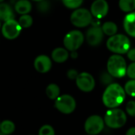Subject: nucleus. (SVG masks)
I'll use <instances>...</instances> for the list:
<instances>
[{
	"instance_id": "obj_38",
	"label": "nucleus",
	"mask_w": 135,
	"mask_h": 135,
	"mask_svg": "<svg viewBox=\"0 0 135 135\" xmlns=\"http://www.w3.org/2000/svg\"><path fill=\"white\" fill-rule=\"evenodd\" d=\"M0 124H1V123H0Z\"/></svg>"
},
{
	"instance_id": "obj_2",
	"label": "nucleus",
	"mask_w": 135,
	"mask_h": 135,
	"mask_svg": "<svg viewBox=\"0 0 135 135\" xmlns=\"http://www.w3.org/2000/svg\"><path fill=\"white\" fill-rule=\"evenodd\" d=\"M108 49L117 55L127 54L131 49V41L123 34H115L108 38L106 43Z\"/></svg>"
},
{
	"instance_id": "obj_27",
	"label": "nucleus",
	"mask_w": 135,
	"mask_h": 135,
	"mask_svg": "<svg viewBox=\"0 0 135 135\" xmlns=\"http://www.w3.org/2000/svg\"><path fill=\"white\" fill-rule=\"evenodd\" d=\"M126 111L127 113L131 115V117H135V101L131 100L127 104L126 106Z\"/></svg>"
},
{
	"instance_id": "obj_31",
	"label": "nucleus",
	"mask_w": 135,
	"mask_h": 135,
	"mask_svg": "<svg viewBox=\"0 0 135 135\" xmlns=\"http://www.w3.org/2000/svg\"><path fill=\"white\" fill-rule=\"evenodd\" d=\"M127 57L128 59L132 61V62H135V48H132L130 49L129 51L127 53Z\"/></svg>"
},
{
	"instance_id": "obj_13",
	"label": "nucleus",
	"mask_w": 135,
	"mask_h": 135,
	"mask_svg": "<svg viewBox=\"0 0 135 135\" xmlns=\"http://www.w3.org/2000/svg\"><path fill=\"white\" fill-rule=\"evenodd\" d=\"M52 66L51 59L45 55H38L34 60V67L36 71L41 74L48 72Z\"/></svg>"
},
{
	"instance_id": "obj_6",
	"label": "nucleus",
	"mask_w": 135,
	"mask_h": 135,
	"mask_svg": "<svg viewBox=\"0 0 135 135\" xmlns=\"http://www.w3.org/2000/svg\"><path fill=\"white\" fill-rule=\"evenodd\" d=\"M84 34L79 30H72L66 34L63 39V44L66 50L77 51L83 44Z\"/></svg>"
},
{
	"instance_id": "obj_22",
	"label": "nucleus",
	"mask_w": 135,
	"mask_h": 135,
	"mask_svg": "<svg viewBox=\"0 0 135 135\" xmlns=\"http://www.w3.org/2000/svg\"><path fill=\"white\" fill-rule=\"evenodd\" d=\"M18 22L22 28H27L32 26L33 23V19L31 15L28 14H23L18 19Z\"/></svg>"
},
{
	"instance_id": "obj_1",
	"label": "nucleus",
	"mask_w": 135,
	"mask_h": 135,
	"mask_svg": "<svg viewBox=\"0 0 135 135\" xmlns=\"http://www.w3.org/2000/svg\"><path fill=\"white\" fill-rule=\"evenodd\" d=\"M125 98L124 89L118 83H112L105 89L102 96V101L107 108L111 109L120 106L124 102Z\"/></svg>"
},
{
	"instance_id": "obj_16",
	"label": "nucleus",
	"mask_w": 135,
	"mask_h": 135,
	"mask_svg": "<svg viewBox=\"0 0 135 135\" xmlns=\"http://www.w3.org/2000/svg\"><path fill=\"white\" fill-rule=\"evenodd\" d=\"M13 18H14V13L11 6L6 2H0V21L5 22Z\"/></svg>"
},
{
	"instance_id": "obj_25",
	"label": "nucleus",
	"mask_w": 135,
	"mask_h": 135,
	"mask_svg": "<svg viewBox=\"0 0 135 135\" xmlns=\"http://www.w3.org/2000/svg\"><path fill=\"white\" fill-rule=\"evenodd\" d=\"M38 135H55V130L50 125H44L40 129Z\"/></svg>"
},
{
	"instance_id": "obj_26",
	"label": "nucleus",
	"mask_w": 135,
	"mask_h": 135,
	"mask_svg": "<svg viewBox=\"0 0 135 135\" xmlns=\"http://www.w3.org/2000/svg\"><path fill=\"white\" fill-rule=\"evenodd\" d=\"M100 81L104 85H110L113 81V77L108 72H104L100 76Z\"/></svg>"
},
{
	"instance_id": "obj_28",
	"label": "nucleus",
	"mask_w": 135,
	"mask_h": 135,
	"mask_svg": "<svg viewBox=\"0 0 135 135\" xmlns=\"http://www.w3.org/2000/svg\"><path fill=\"white\" fill-rule=\"evenodd\" d=\"M38 9L42 12V13H46L48 11L49 8H50V4L47 1H45V0H43L41 2H39V4H38V6H37Z\"/></svg>"
},
{
	"instance_id": "obj_7",
	"label": "nucleus",
	"mask_w": 135,
	"mask_h": 135,
	"mask_svg": "<svg viewBox=\"0 0 135 135\" xmlns=\"http://www.w3.org/2000/svg\"><path fill=\"white\" fill-rule=\"evenodd\" d=\"M55 107L59 112L63 114H70L76 108V101L70 95H62L55 100Z\"/></svg>"
},
{
	"instance_id": "obj_33",
	"label": "nucleus",
	"mask_w": 135,
	"mask_h": 135,
	"mask_svg": "<svg viewBox=\"0 0 135 135\" xmlns=\"http://www.w3.org/2000/svg\"><path fill=\"white\" fill-rule=\"evenodd\" d=\"M70 56H71V58H73V59H76V58L78 56V54L77 51H71Z\"/></svg>"
},
{
	"instance_id": "obj_4",
	"label": "nucleus",
	"mask_w": 135,
	"mask_h": 135,
	"mask_svg": "<svg viewBox=\"0 0 135 135\" xmlns=\"http://www.w3.org/2000/svg\"><path fill=\"white\" fill-rule=\"evenodd\" d=\"M104 123L112 129H119L123 127L127 123L126 113L119 108H111L104 115Z\"/></svg>"
},
{
	"instance_id": "obj_14",
	"label": "nucleus",
	"mask_w": 135,
	"mask_h": 135,
	"mask_svg": "<svg viewBox=\"0 0 135 135\" xmlns=\"http://www.w3.org/2000/svg\"><path fill=\"white\" fill-rule=\"evenodd\" d=\"M125 32L131 36L135 37V11L127 13L123 20Z\"/></svg>"
},
{
	"instance_id": "obj_5",
	"label": "nucleus",
	"mask_w": 135,
	"mask_h": 135,
	"mask_svg": "<svg viewBox=\"0 0 135 135\" xmlns=\"http://www.w3.org/2000/svg\"><path fill=\"white\" fill-rule=\"evenodd\" d=\"M93 15L90 11L84 8L76 9L70 15L71 23L78 28H84L91 24Z\"/></svg>"
},
{
	"instance_id": "obj_3",
	"label": "nucleus",
	"mask_w": 135,
	"mask_h": 135,
	"mask_svg": "<svg viewBox=\"0 0 135 135\" xmlns=\"http://www.w3.org/2000/svg\"><path fill=\"white\" fill-rule=\"evenodd\" d=\"M127 62L125 59L120 55L115 54L108 60L107 70L108 72L113 77L121 78L127 74Z\"/></svg>"
},
{
	"instance_id": "obj_9",
	"label": "nucleus",
	"mask_w": 135,
	"mask_h": 135,
	"mask_svg": "<svg viewBox=\"0 0 135 135\" xmlns=\"http://www.w3.org/2000/svg\"><path fill=\"white\" fill-rule=\"evenodd\" d=\"M104 120L102 117L97 115H93L85 120V131L88 134L97 135L104 130Z\"/></svg>"
},
{
	"instance_id": "obj_18",
	"label": "nucleus",
	"mask_w": 135,
	"mask_h": 135,
	"mask_svg": "<svg viewBox=\"0 0 135 135\" xmlns=\"http://www.w3.org/2000/svg\"><path fill=\"white\" fill-rule=\"evenodd\" d=\"M101 28H102L104 33L107 36H109L115 35L117 33V31H118V27H117L116 24L112 22V21L104 22L102 25Z\"/></svg>"
},
{
	"instance_id": "obj_32",
	"label": "nucleus",
	"mask_w": 135,
	"mask_h": 135,
	"mask_svg": "<svg viewBox=\"0 0 135 135\" xmlns=\"http://www.w3.org/2000/svg\"><path fill=\"white\" fill-rule=\"evenodd\" d=\"M126 135H135V127H131V128H130V129L127 131Z\"/></svg>"
},
{
	"instance_id": "obj_17",
	"label": "nucleus",
	"mask_w": 135,
	"mask_h": 135,
	"mask_svg": "<svg viewBox=\"0 0 135 135\" xmlns=\"http://www.w3.org/2000/svg\"><path fill=\"white\" fill-rule=\"evenodd\" d=\"M15 11L21 14H28L32 10V3L28 0H17L14 6Z\"/></svg>"
},
{
	"instance_id": "obj_11",
	"label": "nucleus",
	"mask_w": 135,
	"mask_h": 135,
	"mask_svg": "<svg viewBox=\"0 0 135 135\" xmlns=\"http://www.w3.org/2000/svg\"><path fill=\"white\" fill-rule=\"evenodd\" d=\"M104 34V33L100 26L94 25L88 29L85 35V39L90 46L96 47L100 45L103 41Z\"/></svg>"
},
{
	"instance_id": "obj_10",
	"label": "nucleus",
	"mask_w": 135,
	"mask_h": 135,
	"mask_svg": "<svg viewBox=\"0 0 135 135\" xmlns=\"http://www.w3.org/2000/svg\"><path fill=\"white\" fill-rule=\"evenodd\" d=\"M76 85L78 88L85 93H89L95 88V79L90 74L87 72H82L78 74L76 80Z\"/></svg>"
},
{
	"instance_id": "obj_34",
	"label": "nucleus",
	"mask_w": 135,
	"mask_h": 135,
	"mask_svg": "<svg viewBox=\"0 0 135 135\" xmlns=\"http://www.w3.org/2000/svg\"><path fill=\"white\" fill-rule=\"evenodd\" d=\"M32 1H35V2H41V1H43V0H32Z\"/></svg>"
},
{
	"instance_id": "obj_12",
	"label": "nucleus",
	"mask_w": 135,
	"mask_h": 135,
	"mask_svg": "<svg viewBox=\"0 0 135 135\" xmlns=\"http://www.w3.org/2000/svg\"><path fill=\"white\" fill-rule=\"evenodd\" d=\"M108 3L106 0H94L91 5V13L97 19L104 17L108 13Z\"/></svg>"
},
{
	"instance_id": "obj_30",
	"label": "nucleus",
	"mask_w": 135,
	"mask_h": 135,
	"mask_svg": "<svg viewBox=\"0 0 135 135\" xmlns=\"http://www.w3.org/2000/svg\"><path fill=\"white\" fill-rule=\"evenodd\" d=\"M67 77H68V78L69 79H70V80H76V78H77V77L78 76V70H74V69H70V70H69L68 71H67Z\"/></svg>"
},
{
	"instance_id": "obj_36",
	"label": "nucleus",
	"mask_w": 135,
	"mask_h": 135,
	"mask_svg": "<svg viewBox=\"0 0 135 135\" xmlns=\"http://www.w3.org/2000/svg\"><path fill=\"white\" fill-rule=\"evenodd\" d=\"M4 2V0H0V2Z\"/></svg>"
},
{
	"instance_id": "obj_29",
	"label": "nucleus",
	"mask_w": 135,
	"mask_h": 135,
	"mask_svg": "<svg viewBox=\"0 0 135 135\" xmlns=\"http://www.w3.org/2000/svg\"><path fill=\"white\" fill-rule=\"evenodd\" d=\"M127 74L131 79H135V62L131 63L127 69Z\"/></svg>"
},
{
	"instance_id": "obj_20",
	"label": "nucleus",
	"mask_w": 135,
	"mask_h": 135,
	"mask_svg": "<svg viewBox=\"0 0 135 135\" xmlns=\"http://www.w3.org/2000/svg\"><path fill=\"white\" fill-rule=\"evenodd\" d=\"M119 6L123 12L131 13L135 9V0H119Z\"/></svg>"
},
{
	"instance_id": "obj_15",
	"label": "nucleus",
	"mask_w": 135,
	"mask_h": 135,
	"mask_svg": "<svg viewBox=\"0 0 135 135\" xmlns=\"http://www.w3.org/2000/svg\"><path fill=\"white\" fill-rule=\"evenodd\" d=\"M69 55L68 50L63 47H57L54 49L51 53L52 59L57 63H62L66 62L69 58Z\"/></svg>"
},
{
	"instance_id": "obj_37",
	"label": "nucleus",
	"mask_w": 135,
	"mask_h": 135,
	"mask_svg": "<svg viewBox=\"0 0 135 135\" xmlns=\"http://www.w3.org/2000/svg\"><path fill=\"white\" fill-rule=\"evenodd\" d=\"M0 135H6V134H2V133L1 132V133H0Z\"/></svg>"
},
{
	"instance_id": "obj_24",
	"label": "nucleus",
	"mask_w": 135,
	"mask_h": 135,
	"mask_svg": "<svg viewBox=\"0 0 135 135\" xmlns=\"http://www.w3.org/2000/svg\"><path fill=\"white\" fill-rule=\"evenodd\" d=\"M64 6L69 9H78L81 6L83 0H62Z\"/></svg>"
},
{
	"instance_id": "obj_8",
	"label": "nucleus",
	"mask_w": 135,
	"mask_h": 135,
	"mask_svg": "<svg viewBox=\"0 0 135 135\" xmlns=\"http://www.w3.org/2000/svg\"><path fill=\"white\" fill-rule=\"evenodd\" d=\"M21 30V26L14 18L5 21L2 25V33L7 40H15L19 36Z\"/></svg>"
},
{
	"instance_id": "obj_23",
	"label": "nucleus",
	"mask_w": 135,
	"mask_h": 135,
	"mask_svg": "<svg viewBox=\"0 0 135 135\" xmlns=\"http://www.w3.org/2000/svg\"><path fill=\"white\" fill-rule=\"evenodd\" d=\"M124 90L127 95L135 97V79H131L126 83Z\"/></svg>"
},
{
	"instance_id": "obj_21",
	"label": "nucleus",
	"mask_w": 135,
	"mask_h": 135,
	"mask_svg": "<svg viewBox=\"0 0 135 135\" xmlns=\"http://www.w3.org/2000/svg\"><path fill=\"white\" fill-rule=\"evenodd\" d=\"M0 131L4 134H11L15 131V125L10 120H5L0 124Z\"/></svg>"
},
{
	"instance_id": "obj_19",
	"label": "nucleus",
	"mask_w": 135,
	"mask_h": 135,
	"mask_svg": "<svg viewBox=\"0 0 135 135\" xmlns=\"http://www.w3.org/2000/svg\"><path fill=\"white\" fill-rule=\"evenodd\" d=\"M46 94L51 100H56L60 94V89L56 84H50L46 88Z\"/></svg>"
},
{
	"instance_id": "obj_39",
	"label": "nucleus",
	"mask_w": 135,
	"mask_h": 135,
	"mask_svg": "<svg viewBox=\"0 0 135 135\" xmlns=\"http://www.w3.org/2000/svg\"></svg>"
},
{
	"instance_id": "obj_35",
	"label": "nucleus",
	"mask_w": 135,
	"mask_h": 135,
	"mask_svg": "<svg viewBox=\"0 0 135 135\" xmlns=\"http://www.w3.org/2000/svg\"><path fill=\"white\" fill-rule=\"evenodd\" d=\"M2 28V24H1V21H0V28Z\"/></svg>"
}]
</instances>
